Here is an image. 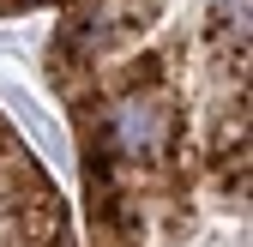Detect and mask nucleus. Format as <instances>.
Listing matches in <instances>:
<instances>
[{"instance_id":"obj_1","label":"nucleus","mask_w":253,"mask_h":247,"mask_svg":"<svg viewBox=\"0 0 253 247\" xmlns=\"http://www.w3.org/2000/svg\"><path fill=\"white\" fill-rule=\"evenodd\" d=\"M60 109L79 247H247V60H151Z\"/></svg>"},{"instance_id":"obj_2","label":"nucleus","mask_w":253,"mask_h":247,"mask_svg":"<svg viewBox=\"0 0 253 247\" xmlns=\"http://www.w3.org/2000/svg\"><path fill=\"white\" fill-rule=\"evenodd\" d=\"M37 12L54 18L48 84L54 97H73L181 37H211L223 24L241 30L247 0H0V18H37Z\"/></svg>"},{"instance_id":"obj_3","label":"nucleus","mask_w":253,"mask_h":247,"mask_svg":"<svg viewBox=\"0 0 253 247\" xmlns=\"http://www.w3.org/2000/svg\"><path fill=\"white\" fill-rule=\"evenodd\" d=\"M0 247H79V223L54 175L0 115Z\"/></svg>"}]
</instances>
